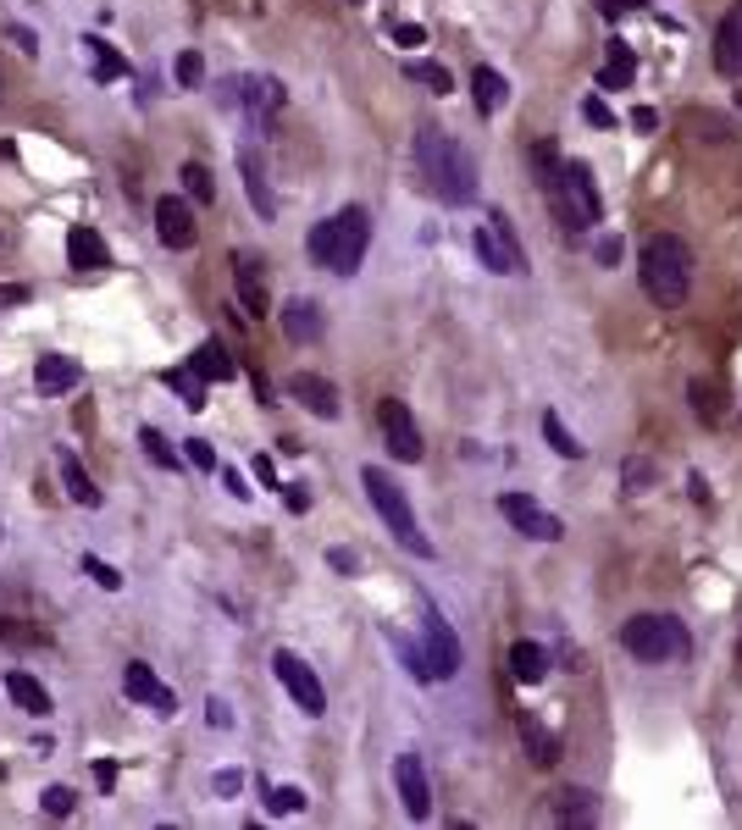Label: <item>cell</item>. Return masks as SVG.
Masks as SVG:
<instances>
[{
	"mask_svg": "<svg viewBox=\"0 0 742 830\" xmlns=\"http://www.w3.org/2000/svg\"><path fill=\"white\" fill-rule=\"evenodd\" d=\"M410 155H416V178L432 200H443V205L477 200V161H471V150H460V139H449L443 128L421 122Z\"/></svg>",
	"mask_w": 742,
	"mask_h": 830,
	"instance_id": "cell-1",
	"label": "cell"
},
{
	"mask_svg": "<svg viewBox=\"0 0 742 830\" xmlns=\"http://www.w3.org/2000/svg\"><path fill=\"white\" fill-rule=\"evenodd\" d=\"M538 166H543V194L560 211V222L571 233L599 227V189H593V166L587 161H560L554 144H538Z\"/></svg>",
	"mask_w": 742,
	"mask_h": 830,
	"instance_id": "cell-2",
	"label": "cell"
},
{
	"mask_svg": "<svg viewBox=\"0 0 742 830\" xmlns=\"http://www.w3.org/2000/svg\"><path fill=\"white\" fill-rule=\"evenodd\" d=\"M305 244H311V261L322 266V272L355 277L360 261H366V244H371V216L360 211V205H344V211H333L327 222H316Z\"/></svg>",
	"mask_w": 742,
	"mask_h": 830,
	"instance_id": "cell-3",
	"label": "cell"
},
{
	"mask_svg": "<svg viewBox=\"0 0 742 830\" xmlns=\"http://www.w3.org/2000/svg\"><path fill=\"white\" fill-rule=\"evenodd\" d=\"M643 288L654 294V305L682 310L693 294V249L676 233H654L643 244Z\"/></svg>",
	"mask_w": 742,
	"mask_h": 830,
	"instance_id": "cell-4",
	"label": "cell"
},
{
	"mask_svg": "<svg viewBox=\"0 0 742 830\" xmlns=\"http://www.w3.org/2000/svg\"><path fill=\"white\" fill-rule=\"evenodd\" d=\"M360 487H366L371 510L383 515V526L394 532V543L405 548V554H416V559H432V537L416 526V510H410L405 487H399L394 476L383 471V465H366V471H360Z\"/></svg>",
	"mask_w": 742,
	"mask_h": 830,
	"instance_id": "cell-5",
	"label": "cell"
},
{
	"mask_svg": "<svg viewBox=\"0 0 742 830\" xmlns=\"http://www.w3.org/2000/svg\"><path fill=\"white\" fill-rule=\"evenodd\" d=\"M621 648L632 653L637 664H671L682 659L693 642H687V626L671 615H632L621 626Z\"/></svg>",
	"mask_w": 742,
	"mask_h": 830,
	"instance_id": "cell-6",
	"label": "cell"
},
{
	"mask_svg": "<svg viewBox=\"0 0 742 830\" xmlns=\"http://www.w3.org/2000/svg\"><path fill=\"white\" fill-rule=\"evenodd\" d=\"M477 261L493 277H527V249H521V238H515L504 211H488V222L477 227Z\"/></svg>",
	"mask_w": 742,
	"mask_h": 830,
	"instance_id": "cell-7",
	"label": "cell"
},
{
	"mask_svg": "<svg viewBox=\"0 0 742 830\" xmlns=\"http://www.w3.org/2000/svg\"><path fill=\"white\" fill-rule=\"evenodd\" d=\"M272 676L283 681V692H288V698L300 703V714H311V720H322V714H327V692H322V676H316V670L300 659V653L277 648V653H272Z\"/></svg>",
	"mask_w": 742,
	"mask_h": 830,
	"instance_id": "cell-8",
	"label": "cell"
},
{
	"mask_svg": "<svg viewBox=\"0 0 742 830\" xmlns=\"http://www.w3.org/2000/svg\"><path fill=\"white\" fill-rule=\"evenodd\" d=\"M421 653H427V670L432 681H449L460 670V642L455 631H449V620H443V609H421Z\"/></svg>",
	"mask_w": 742,
	"mask_h": 830,
	"instance_id": "cell-9",
	"label": "cell"
},
{
	"mask_svg": "<svg viewBox=\"0 0 742 830\" xmlns=\"http://www.w3.org/2000/svg\"><path fill=\"white\" fill-rule=\"evenodd\" d=\"M377 421H383V443H388V454H394V460H405V465H416L427 443H421V427H416V415H410V404H405V399H383Z\"/></svg>",
	"mask_w": 742,
	"mask_h": 830,
	"instance_id": "cell-10",
	"label": "cell"
},
{
	"mask_svg": "<svg viewBox=\"0 0 742 830\" xmlns=\"http://www.w3.org/2000/svg\"><path fill=\"white\" fill-rule=\"evenodd\" d=\"M499 510H504V521H510L521 537H532V543H560V537H565L560 515L538 510V504H532L527 493H504V498H499Z\"/></svg>",
	"mask_w": 742,
	"mask_h": 830,
	"instance_id": "cell-11",
	"label": "cell"
},
{
	"mask_svg": "<svg viewBox=\"0 0 742 830\" xmlns=\"http://www.w3.org/2000/svg\"><path fill=\"white\" fill-rule=\"evenodd\" d=\"M233 288H239V305L250 310L255 321H266V316H272V294H266L261 255H250V249H233Z\"/></svg>",
	"mask_w": 742,
	"mask_h": 830,
	"instance_id": "cell-12",
	"label": "cell"
},
{
	"mask_svg": "<svg viewBox=\"0 0 742 830\" xmlns=\"http://www.w3.org/2000/svg\"><path fill=\"white\" fill-rule=\"evenodd\" d=\"M394 786H399V803H405V814L416 819H432V786H427V770H421L416 753H399L394 759Z\"/></svg>",
	"mask_w": 742,
	"mask_h": 830,
	"instance_id": "cell-13",
	"label": "cell"
},
{
	"mask_svg": "<svg viewBox=\"0 0 742 830\" xmlns=\"http://www.w3.org/2000/svg\"><path fill=\"white\" fill-rule=\"evenodd\" d=\"M156 233L167 249H194V211L189 200H178V194H161L156 200Z\"/></svg>",
	"mask_w": 742,
	"mask_h": 830,
	"instance_id": "cell-14",
	"label": "cell"
},
{
	"mask_svg": "<svg viewBox=\"0 0 742 830\" xmlns=\"http://www.w3.org/2000/svg\"><path fill=\"white\" fill-rule=\"evenodd\" d=\"M283 388H288V399H300L305 410L322 415V421H333V415H338V388L327 377H316V371H294Z\"/></svg>",
	"mask_w": 742,
	"mask_h": 830,
	"instance_id": "cell-15",
	"label": "cell"
},
{
	"mask_svg": "<svg viewBox=\"0 0 742 830\" xmlns=\"http://www.w3.org/2000/svg\"><path fill=\"white\" fill-rule=\"evenodd\" d=\"M56 471H61V487H67V498L78 504V510H100L106 504V493L95 487V476L84 471V460L72 449H56Z\"/></svg>",
	"mask_w": 742,
	"mask_h": 830,
	"instance_id": "cell-16",
	"label": "cell"
},
{
	"mask_svg": "<svg viewBox=\"0 0 742 830\" xmlns=\"http://www.w3.org/2000/svg\"><path fill=\"white\" fill-rule=\"evenodd\" d=\"M239 172H244V194H250L255 216H261V222H272V216H277V194H272V178H266L261 150H239Z\"/></svg>",
	"mask_w": 742,
	"mask_h": 830,
	"instance_id": "cell-17",
	"label": "cell"
},
{
	"mask_svg": "<svg viewBox=\"0 0 742 830\" xmlns=\"http://www.w3.org/2000/svg\"><path fill=\"white\" fill-rule=\"evenodd\" d=\"M84 382V366L72 355H39V366H34V388L45 393V399H61V393H72Z\"/></svg>",
	"mask_w": 742,
	"mask_h": 830,
	"instance_id": "cell-18",
	"label": "cell"
},
{
	"mask_svg": "<svg viewBox=\"0 0 742 830\" xmlns=\"http://www.w3.org/2000/svg\"><path fill=\"white\" fill-rule=\"evenodd\" d=\"M715 67L726 72V78H742V0L715 28Z\"/></svg>",
	"mask_w": 742,
	"mask_h": 830,
	"instance_id": "cell-19",
	"label": "cell"
},
{
	"mask_svg": "<svg viewBox=\"0 0 742 830\" xmlns=\"http://www.w3.org/2000/svg\"><path fill=\"white\" fill-rule=\"evenodd\" d=\"M233 89H239V100H244V106H250L255 128H266V122H272V111L283 106V89H277V83L266 78V72H255V78L233 83Z\"/></svg>",
	"mask_w": 742,
	"mask_h": 830,
	"instance_id": "cell-20",
	"label": "cell"
},
{
	"mask_svg": "<svg viewBox=\"0 0 742 830\" xmlns=\"http://www.w3.org/2000/svg\"><path fill=\"white\" fill-rule=\"evenodd\" d=\"M67 261L78 266V272H100V266L111 261V255H106V238H100L89 222H78V227L67 233Z\"/></svg>",
	"mask_w": 742,
	"mask_h": 830,
	"instance_id": "cell-21",
	"label": "cell"
},
{
	"mask_svg": "<svg viewBox=\"0 0 742 830\" xmlns=\"http://www.w3.org/2000/svg\"><path fill=\"white\" fill-rule=\"evenodd\" d=\"M6 698H12L23 714H34V720H45V714H50V692L39 687V681L28 676V670H17V664L6 670Z\"/></svg>",
	"mask_w": 742,
	"mask_h": 830,
	"instance_id": "cell-22",
	"label": "cell"
},
{
	"mask_svg": "<svg viewBox=\"0 0 742 830\" xmlns=\"http://www.w3.org/2000/svg\"><path fill=\"white\" fill-rule=\"evenodd\" d=\"M283 332L294 338V344H316V338H322V310H316L311 299H288L283 305Z\"/></svg>",
	"mask_w": 742,
	"mask_h": 830,
	"instance_id": "cell-23",
	"label": "cell"
},
{
	"mask_svg": "<svg viewBox=\"0 0 742 830\" xmlns=\"http://www.w3.org/2000/svg\"><path fill=\"white\" fill-rule=\"evenodd\" d=\"M189 366H194V377H205V382H233V377H239V366L228 360V349L216 344V338H205V344L194 349Z\"/></svg>",
	"mask_w": 742,
	"mask_h": 830,
	"instance_id": "cell-24",
	"label": "cell"
},
{
	"mask_svg": "<svg viewBox=\"0 0 742 830\" xmlns=\"http://www.w3.org/2000/svg\"><path fill=\"white\" fill-rule=\"evenodd\" d=\"M510 676L521 681V687H538V681L549 676V653H543L538 642H515L510 648Z\"/></svg>",
	"mask_w": 742,
	"mask_h": 830,
	"instance_id": "cell-25",
	"label": "cell"
},
{
	"mask_svg": "<svg viewBox=\"0 0 742 830\" xmlns=\"http://www.w3.org/2000/svg\"><path fill=\"white\" fill-rule=\"evenodd\" d=\"M515 731H521V742H527V759L532 764H554V759H560V747H554V736L538 725V714H521V720H515Z\"/></svg>",
	"mask_w": 742,
	"mask_h": 830,
	"instance_id": "cell-26",
	"label": "cell"
},
{
	"mask_svg": "<svg viewBox=\"0 0 742 830\" xmlns=\"http://www.w3.org/2000/svg\"><path fill=\"white\" fill-rule=\"evenodd\" d=\"M632 78H637V56H632V45L610 39V61H604V72H599V89H626Z\"/></svg>",
	"mask_w": 742,
	"mask_h": 830,
	"instance_id": "cell-27",
	"label": "cell"
},
{
	"mask_svg": "<svg viewBox=\"0 0 742 830\" xmlns=\"http://www.w3.org/2000/svg\"><path fill=\"white\" fill-rule=\"evenodd\" d=\"M471 95H477V111H482V117H493V111L504 106V95H510V83H504L493 67H477V72H471Z\"/></svg>",
	"mask_w": 742,
	"mask_h": 830,
	"instance_id": "cell-28",
	"label": "cell"
},
{
	"mask_svg": "<svg viewBox=\"0 0 742 830\" xmlns=\"http://www.w3.org/2000/svg\"><path fill=\"white\" fill-rule=\"evenodd\" d=\"M122 692H128L133 703H156V692H161V676L150 670V664H139L133 659L128 670H122Z\"/></svg>",
	"mask_w": 742,
	"mask_h": 830,
	"instance_id": "cell-29",
	"label": "cell"
},
{
	"mask_svg": "<svg viewBox=\"0 0 742 830\" xmlns=\"http://www.w3.org/2000/svg\"><path fill=\"white\" fill-rule=\"evenodd\" d=\"M543 438H549V449L560 454V460H582V454H587L582 443L571 438V427H565V421H560L554 410H543Z\"/></svg>",
	"mask_w": 742,
	"mask_h": 830,
	"instance_id": "cell-30",
	"label": "cell"
},
{
	"mask_svg": "<svg viewBox=\"0 0 742 830\" xmlns=\"http://www.w3.org/2000/svg\"><path fill=\"white\" fill-rule=\"evenodd\" d=\"M560 819H571V825H593V819H599V803H593V792H582V786L560 792Z\"/></svg>",
	"mask_w": 742,
	"mask_h": 830,
	"instance_id": "cell-31",
	"label": "cell"
},
{
	"mask_svg": "<svg viewBox=\"0 0 742 830\" xmlns=\"http://www.w3.org/2000/svg\"><path fill=\"white\" fill-rule=\"evenodd\" d=\"M139 449H144V460L156 465V471H178V465H183L178 454H172V443L161 438L156 427H144V432H139Z\"/></svg>",
	"mask_w": 742,
	"mask_h": 830,
	"instance_id": "cell-32",
	"label": "cell"
},
{
	"mask_svg": "<svg viewBox=\"0 0 742 830\" xmlns=\"http://www.w3.org/2000/svg\"><path fill=\"white\" fill-rule=\"evenodd\" d=\"M161 382H167V388H178L189 410H205V377H194V366L189 371H167Z\"/></svg>",
	"mask_w": 742,
	"mask_h": 830,
	"instance_id": "cell-33",
	"label": "cell"
},
{
	"mask_svg": "<svg viewBox=\"0 0 742 830\" xmlns=\"http://www.w3.org/2000/svg\"><path fill=\"white\" fill-rule=\"evenodd\" d=\"M84 45H89V61H95V78H128V61H122L117 50H106L95 34H89Z\"/></svg>",
	"mask_w": 742,
	"mask_h": 830,
	"instance_id": "cell-34",
	"label": "cell"
},
{
	"mask_svg": "<svg viewBox=\"0 0 742 830\" xmlns=\"http://www.w3.org/2000/svg\"><path fill=\"white\" fill-rule=\"evenodd\" d=\"M178 178H183V189H189L200 205H211V200H216V183H211V172H205L200 161H183V172H178Z\"/></svg>",
	"mask_w": 742,
	"mask_h": 830,
	"instance_id": "cell-35",
	"label": "cell"
},
{
	"mask_svg": "<svg viewBox=\"0 0 742 830\" xmlns=\"http://www.w3.org/2000/svg\"><path fill=\"white\" fill-rule=\"evenodd\" d=\"M410 78H416V83H427L432 95H449V89H455L449 67H438V61H410Z\"/></svg>",
	"mask_w": 742,
	"mask_h": 830,
	"instance_id": "cell-36",
	"label": "cell"
},
{
	"mask_svg": "<svg viewBox=\"0 0 742 830\" xmlns=\"http://www.w3.org/2000/svg\"><path fill=\"white\" fill-rule=\"evenodd\" d=\"M84 570H89V581H95V587H106V593H122V570L106 565L100 554H84Z\"/></svg>",
	"mask_w": 742,
	"mask_h": 830,
	"instance_id": "cell-37",
	"label": "cell"
},
{
	"mask_svg": "<svg viewBox=\"0 0 742 830\" xmlns=\"http://www.w3.org/2000/svg\"><path fill=\"white\" fill-rule=\"evenodd\" d=\"M72 803H78V797H72V786H45V792H39V808H45L50 819H67Z\"/></svg>",
	"mask_w": 742,
	"mask_h": 830,
	"instance_id": "cell-38",
	"label": "cell"
},
{
	"mask_svg": "<svg viewBox=\"0 0 742 830\" xmlns=\"http://www.w3.org/2000/svg\"><path fill=\"white\" fill-rule=\"evenodd\" d=\"M654 460H626L621 465V482H626V493H648V482H654Z\"/></svg>",
	"mask_w": 742,
	"mask_h": 830,
	"instance_id": "cell-39",
	"label": "cell"
},
{
	"mask_svg": "<svg viewBox=\"0 0 742 830\" xmlns=\"http://www.w3.org/2000/svg\"><path fill=\"white\" fill-rule=\"evenodd\" d=\"M266 808H272V814H300L305 792L300 786H272V792H266Z\"/></svg>",
	"mask_w": 742,
	"mask_h": 830,
	"instance_id": "cell-40",
	"label": "cell"
},
{
	"mask_svg": "<svg viewBox=\"0 0 742 830\" xmlns=\"http://www.w3.org/2000/svg\"><path fill=\"white\" fill-rule=\"evenodd\" d=\"M172 78H178V89H194V83L205 78V61L194 56V50H183V56L172 61Z\"/></svg>",
	"mask_w": 742,
	"mask_h": 830,
	"instance_id": "cell-41",
	"label": "cell"
},
{
	"mask_svg": "<svg viewBox=\"0 0 742 830\" xmlns=\"http://www.w3.org/2000/svg\"><path fill=\"white\" fill-rule=\"evenodd\" d=\"M183 460H189L194 471H216V449H211L205 438H189V443H183Z\"/></svg>",
	"mask_w": 742,
	"mask_h": 830,
	"instance_id": "cell-42",
	"label": "cell"
},
{
	"mask_svg": "<svg viewBox=\"0 0 742 830\" xmlns=\"http://www.w3.org/2000/svg\"><path fill=\"white\" fill-rule=\"evenodd\" d=\"M582 117H587V122H593V128H615V111H610V106H604V100H593V95H587V100H582Z\"/></svg>",
	"mask_w": 742,
	"mask_h": 830,
	"instance_id": "cell-43",
	"label": "cell"
},
{
	"mask_svg": "<svg viewBox=\"0 0 742 830\" xmlns=\"http://www.w3.org/2000/svg\"><path fill=\"white\" fill-rule=\"evenodd\" d=\"M211 786H216V797H233V792L244 786V770H216Z\"/></svg>",
	"mask_w": 742,
	"mask_h": 830,
	"instance_id": "cell-44",
	"label": "cell"
},
{
	"mask_svg": "<svg viewBox=\"0 0 742 830\" xmlns=\"http://www.w3.org/2000/svg\"><path fill=\"white\" fill-rule=\"evenodd\" d=\"M394 39H399V45H405V50H416V45H427V28H416V23H399V28H394Z\"/></svg>",
	"mask_w": 742,
	"mask_h": 830,
	"instance_id": "cell-45",
	"label": "cell"
},
{
	"mask_svg": "<svg viewBox=\"0 0 742 830\" xmlns=\"http://www.w3.org/2000/svg\"><path fill=\"white\" fill-rule=\"evenodd\" d=\"M288 510H294V515H305V510H311V493H305V482H288Z\"/></svg>",
	"mask_w": 742,
	"mask_h": 830,
	"instance_id": "cell-46",
	"label": "cell"
},
{
	"mask_svg": "<svg viewBox=\"0 0 742 830\" xmlns=\"http://www.w3.org/2000/svg\"><path fill=\"white\" fill-rule=\"evenodd\" d=\"M205 720H211L216 731H228V725H233V714H228V703H222V698H211V703H205Z\"/></svg>",
	"mask_w": 742,
	"mask_h": 830,
	"instance_id": "cell-47",
	"label": "cell"
},
{
	"mask_svg": "<svg viewBox=\"0 0 742 830\" xmlns=\"http://www.w3.org/2000/svg\"><path fill=\"white\" fill-rule=\"evenodd\" d=\"M599 261H604V266L621 261V238H615V233H599Z\"/></svg>",
	"mask_w": 742,
	"mask_h": 830,
	"instance_id": "cell-48",
	"label": "cell"
},
{
	"mask_svg": "<svg viewBox=\"0 0 742 830\" xmlns=\"http://www.w3.org/2000/svg\"><path fill=\"white\" fill-rule=\"evenodd\" d=\"M693 410L704 415V421H715V399H709V388H704V382H693Z\"/></svg>",
	"mask_w": 742,
	"mask_h": 830,
	"instance_id": "cell-49",
	"label": "cell"
},
{
	"mask_svg": "<svg viewBox=\"0 0 742 830\" xmlns=\"http://www.w3.org/2000/svg\"><path fill=\"white\" fill-rule=\"evenodd\" d=\"M632 128H637V133H654V128H659V111H654V106H637V111H632Z\"/></svg>",
	"mask_w": 742,
	"mask_h": 830,
	"instance_id": "cell-50",
	"label": "cell"
},
{
	"mask_svg": "<svg viewBox=\"0 0 742 830\" xmlns=\"http://www.w3.org/2000/svg\"><path fill=\"white\" fill-rule=\"evenodd\" d=\"M327 565L344 570V576H355V554H349V548H327Z\"/></svg>",
	"mask_w": 742,
	"mask_h": 830,
	"instance_id": "cell-51",
	"label": "cell"
},
{
	"mask_svg": "<svg viewBox=\"0 0 742 830\" xmlns=\"http://www.w3.org/2000/svg\"><path fill=\"white\" fill-rule=\"evenodd\" d=\"M0 642H34L28 626H12V620H0Z\"/></svg>",
	"mask_w": 742,
	"mask_h": 830,
	"instance_id": "cell-52",
	"label": "cell"
},
{
	"mask_svg": "<svg viewBox=\"0 0 742 830\" xmlns=\"http://www.w3.org/2000/svg\"><path fill=\"white\" fill-rule=\"evenodd\" d=\"M95 781H100V792H111V786H117V764L100 759V764H95Z\"/></svg>",
	"mask_w": 742,
	"mask_h": 830,
	"instance_id": "cell-53",
	"label": "cell"
},
{
	"mask_svg": "<svg viewBox=\"0 0 742 830\" xmlns=\"http://www.w3.org/2000/svg\"><path fill=\"white\" fill-rule=\"evenodd\" d=\"M255 476H261V487H277V465L266 454H255Z\"/></svg>",
	"mask_w": 742,
	"mask_h": 830,
	"instance_id": "cell-54",
	"label": "cell"
},
{
	"mask_svg": "<svg viewBox=\"0 0 742 830\" xmlns=\"http://www.w3.org/2000/svg\"><path fill=\"white\" fill-rule=\"evenodd\" d=\"M23 299H28L23 283H0V305H23Z\"/></svg>",
	"mask_w": 742,
	"mask_h": 830,
	"instance_id": "cell-55",
	"label": "cell"
},
{
	"mask_svg": "<svg viewBox=\"0 0 742 830\" xmlns=\"http://www.w3.org/2000/svg\"><path fill=\"white\" fill-rule=\"evenodd\" d=\"M222 487H228L233 498H250V487H244V476H239V471H222Z\"/></svg>",
	"mask_w": 742,
	"mask_h": 830,
	"instance_id": "cell-56",
	"label": "cell"
},
{
	"mask_svg": "<svg viewBox=\"0 0 742 830\" xmlns=\"http://www.w3.org/2000/svg\"><path fill=\"white\" fill-rule=\"evenodd\" d=\"M156 714H161V720H172V714H178V698H172V692H167V687H161V692H156Z\"/></svg>",
	"mask_w": 742,
	"mask_h": 830,
	"instance_id": "cell-57",
	"label": "cell"
},
{
	"mask_svg": "<svg viewBox=\"0 0 742 830\" xmlns=\"http://www.w3.org/2000/svg\"><path fill=\"white\" fill-rule=\"evenodd\" d=\"M17 50H23V56H39V39H34V28H17Z\"/></svg>",
	"mask_w": 742,
	"mask_h": 830,
	"instance_id": "cell-58",
	"label": "cell"
},
{
	"mask_svg": "<svg viewBox=\"0 0 742 830\" xmlns=\"http://www.w3.org/2000/svg\"><path fill=\"white\" fill-rule=\"evenodd\" d=\"M0 106H6V83H0Z\"/></svg>",
	"mask_w": 742,
	"mask_h": 830,
	"instance_id": "cell-59",
	"label": "cell"
},
{
	"mask_svg": "<svg viewBox=\"0 0 742 830\" xmlns=\"http://www.w3.org/2000/svg\"><path fill=\"white\" fill-rule=\"evenodd\" d=\"M0 244H6V238H0Z\"/></svg>",
	"mask_w": 742,
	"mask_h": 830,
	"instance_id": "cell-60",
	"label": "cell"
},
{
	"mask_svg": "<svg viewBox=\"0 0 742 830\" xmlns=\"http://www.w3.org/2000/svg\"><path fill=\"white\" fill-rule=\"evenodd\" d=\"M0 537H6V532H0Z\"/></svg>",
	"mask_w": 742,
	"mask_h": 830,
	"instance_id": "cell-61",
	"label": "cell"
}]
</instances>
